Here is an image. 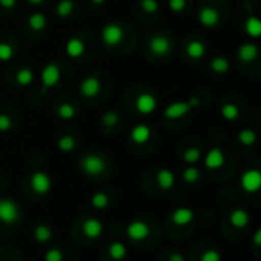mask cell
Returning <instances> with one entry per match:
<instances>
[{
  "mask_svg": "<svg viewBox=\"0 0 261 261\" xmlns=\"http://www.w3.org/2000/svg\"><path fill=\"white\" fill-rule=\"evenodd\" d=\"M99 37H101L102 44L107 49L113 50V49L119 47L122 44V41L125 40V26L119 21H110L102 26Z\"/></svg>",
  "mask_w": 261,
  "mask_h": 261,
  "instance_id": "obj_1",
  "label": "cell"
},
{
  "mask_svg": "<svg viewBox=\"0 0 261 261\" xmlns=\"http://www.w3.org/2000/svg\"><path fill=\"white\" fill-rule=\"evenodd\" d=\"M80 170L89 177H99L107 170V162L104 156L98 153H87L80 161Z\"/></svg>",
  "mask_w": 261,
  "mask_h": 261,
  "instance_id": "obj_2",
  "label": "cell"
},
{
  "mask_svg": "<svg viewBox=\"0 0 261 261\" xmlns=\"http://www.w3.org/2000/svg\"><path fill=\"white\" fill-rule=\"evenodd\" d=\"M197 106H200V99L199 98H190L188 101H176L168 104L164 109V118L168 121H177L185 118L187 115H190V112L193 109H196Z\"/></svg>",
  "mask_w": 261,
  "mask_h": 261,
  "instance_id": "obj_3",
  "label": "cell"
},
{
  "mask_svg": "<svg viewBox=\"0 0 261 261\" xmlns=\"http://www.w3.org/2000/svg\"><path fill=\"white\" fill-rule=\"evenodd\" d=\"M148 50L156 58H165L173 50V40L165 34H154L148 38Z\"/></svg>",
  "mask_w": 261,
  "mask_h": 261,
  "instance_id": "obj_4",
  "label": "cell"
},
{
  "mask_svg": "<svg viewBox=\"0 0 261 261\" xmlns=\"http://www.w3.org/2000/svg\"><path fill=\"white\" fill-rule=\"evenodd\" d=\"M29 185L31 190L38 196H47L54 188L52 177L43 170H35L29 174Z\"/></svg>",
  "mask_w": 261,
  "mask_h": 261,
  "instance_id": "obj_5",
  "label": "cell"
},
{
  "mask_svg": "<svg viewBox=\"0 0 261 261\" xmlns=\"http://www.w3.org/2000/svg\"><path fill=\"white\" fill-rule=\"evenodd\" d=\"M78 90H80V95L84 99H95V98H98L101 90H102V81H101L99 75H96V73L86 75L81 80Z\"/></svg>",
  "mask_w": 261,
  "mask_h": 261,
  "instance_id": "obj_6",
  "label": "cell"
},
{
  "mask_svg": "<svg viewBox=\"0 0 261 261\" xmlns=\"http://www.w3.org/2000/svg\"><path fill=\"white\" fill-rule=\"evenodd\" d=\"M20 206L9 197H0V223L14 225L20 219Z\"/></svg>",
  "mask_w": 261,
  "mask_h": 261,
  "instance_id": "obj_7",
  "label": "cell"
},
{
  "mask_svg": "<svg viewBox=\"0 0 261 261\" xmlns=\"http://www.w3.org/2000/svg\"><path fill=\"white\" fill-rule=\"evenodd\" d=\"M60 80H61V70H60L58 63L49 61L47 64H44L40 73V81H41L43 89L49 90L52 87H57L60 84Z\"/></svg>",
  "mask_w": 261,
  "mask_h": 261,
  "instance_id": "obj_8",
  "label": "cell"
},
{
  "mask_svg": "<svg viewBox=\"0 0 261 261\" xmlns=\"http://www.w3.org/2000/svg\"><path fill=\"white\" fill-rule=\"evenodd\" d=\"M151 234V228L150 225L142 220V219H135L132 220L127 228H125V236L132 240V242H144L150 237Z\"/></svg>",
  "mask_w": 261,
  "mask_h": 261,
  "instance_id": "obj_9",
  "label": "cell"
},
{
  "mask_svg": "<svg viewBox=\"0 0 261 261\" xmlns=\"http://www.w3.org/2000/svg\"><path fill=\"white\" fill-rule=\"evenodd\" d=\"M240 187L243 191L249 194L258 193L261 188V173L258 168H249L246 170L240 177Z\"/></svg>",
  "mask_w": 261,
  "mask_h": 261,
  "instance_id": "obj_10",
  "label": "cell"
},
{
  "mask_svg": "<svg viewBox=\"0 0 261 261\" xmlns=\"http://www.w3.org/2000/svg\"><path fill=\"white\" fill-rule=\"evenodd\" d=\"M197 20L199 23L206 28V29H213V28H217L222 21L220 18V12L217 8L214 6H210V5H203L199 12H197Z\"/></svg>",
  "mask_w": 261,
  "mask_h": 261,
  "instance_id": "obj_11",
  "label": "cell"
},
{
  "mask_svg": "<svg viewBox=\"0 0 261 261\" xmlns=\"http://www.w3.org/2000/svg\"><path fill=\"white\" fill-rule=\"evenodd\" d=\"M136 110L138 113L141 115H151L158 110V106H159V101L156 98L154 93L151 92H142L138 95L136 98Z\"/></svg>",
  "mask_w": 261,
  "mask_h": 261,
  "instance_id": "obj_12",
  "label": "cell"
},
{
  "mask_svg": "<svg viewBox=\"0 0 261 261\" xmlns=\"http://www.w3.org/2000/svg\"><path fill=\"white\" fill-rule=\"evenodd\" d=\"M83 234L89 240H98L104 234V223L98 217H87L81 225Z\"/></svg>",
  "mask_w": 261,
  "mask_h": 261,
  "instance_id": "obj_13",
  "label": "cell"
},
{
  "mask_svg": "<svg viewBox=\"0 0 261 261\" xmlns=\"http://www.w3.org/2000/svg\"><path fill=\"white\" fill-rule=\"evenodd\" d=\"M226 162V154L220 147H213L211 150H208V153L203 158V164L208 170L216 171L220 170Z\"/></svg>",
  "mask_w": 261,
  "mask_h": 261,
  "instance_id": "obj_14",
  "label": "cell"
},
{
  "mask_svg": "<svg viewBox=\"0 0 261 261\" xmlns=\"http://www.w3.org/2000/svg\"><path fill=\"white\" fill-rule=\"evenodd\" d=\"M194 219H196V213L190 206H177L171 213V222L179 228L190 226L194 222Z\"/></svg>",
  "mask_w": 261,
  "mask_h": 261,
  "instance_id": "obj_15",
  "label": "cell"
},
{
  "mask_svg": "<svg viewBox=\"0 0 261 261\" xmlns=\"http://www.w3.org/2000/svg\"><path fill=\"white\" fill-rule=\"evenodd\" d=\"M153 136V128L148 124H136L130 130V141L136 145H145Z\"/></svg>",
  "mask_w": 261,
  "mask_h": 261,
  "instance_id": "obj_16",
  "label": "cell"
},
{
  "mask_svg": "<svg viewBox=\"0 0 261 261\" xmlns=\"http://www.w3.org/2000/svg\"><path fill=\"white\" fill-rule=\"evenodd\" d=\"M64 50H66V55L70 60H80L84 55V52H86V43H84V40L81 37L73 35V37H70L66 41Z\"/></svg>",
  "mask_w": 261,
  "mask_h": 261,
  "instance_id": "obj_17",
  "label": "cell"
},
{
  "mask_svg": "<svg viewBox=\"0 0 261 261\" xmlns=\"http://www.w3.org/2000/svg\"><path fill=\"white\" fill-rule=\"evenodd\" d=\"M205 54H206V46L202 40L194 37L190 41H187V44H185L187 58H190L191 61H199L205 57Z\"/></svg>",
  "mask_w": 261,
  "mask_h": 261,
  "instance_id": "obj_18",
  "label": "cell"
},
{
  "mask_svg": "<svg viewBox=\"0 0 261 261\" xmlns=\"http://www.w3.org/2000/svg\"><path fill=\"white\" fill-rule=\"evenodd\" d=\"M47 24H49V21H47L46 14H43L40 11H35L28 17V28L34 34H43L46 31Z\"/></svg>",
  "mask_w": 261,
  "mask_h": 261,
  "instance_id": "obj_19",
  "label": "cell"
},
{
  "mask_svg": "<svg viewBox=\"0 0 261 261\" xmlns=\"http://www.w3.org/2000/svg\"><path fill=\"white\" fill-rule=\"evenodd\" d=\"M156 182L162 191H171L176 185V174L170 168H161L156 174Z\"/></svg>",
  "mask_w": 261,
  "mask_h": 261,
  "instance_id": "obj_20",
  "label": "cell"
},
{
  "mask_svg": "<svg viewBox=\"0 0 261 261\" xmlns=\"http://www.w3.org/2000/svg\"><path fill=\"white\" fill-rule=\"evenodd\" d=\"M229 223L237 229H245L251 223V216L245 208H234L229 213Z\"/></svg>",
  "mask_w": 261,
  "mask_h": 261,
  "instance_id": "obj_21",
  "label": "cell"
},
{
  "mask_svg": "<svg viewBox=\"0 0 261 261\" xmlns=\"http://www.w3.org/2000/svg\"><path fill=\"white\" fill-rule=\"evenodd\" d=\"M237 57L242 63H254L258 58V46L255 43H243L239 50H237Z\"/></svg>",
  "mask_w": 261,
  "mask_h": 261,
  "instance_id": "obj_22",
  "label": "cell"
},
{
  "mask_svg": "<svg viewBox=\"0 0 261 261\" xmlns=\"http://www.w3.org/2000/svg\"><path fill=\"white\" fill-rule=\"evenodd\" d=\"M32 237L34 240L38 243V245H44V243H49L54 237V231L52 228L47 225V223H37L34 226V231H32Z\"/></svg>",
  "mask_w": 261,
  "mask_h": 261,
  "instance_id": "obj_23",
  "label": "cell"
},
{
  "mask_svg": "<svg viewBox=\"0 0 261 261\" xmlns=\"http://www.w3.org/2000/svg\"><path fill=\"white\" fill-rule=\"evenodd\" d=\"M210 69L211 72H214L216 75H228L231 70V61L228 57L223 55H217L214 58H211L210 61Z\"/></svg>",
  "mask_w": 261,
  "mask_h": 261,
  "instance_id": "obj_24",
  "label": "cell"
},
{
  "mask_svg": "<svg viewBox=\"0 0 261 261\" xmlns=\"http://www.w3.org/2000/svg\"><path fill=\"white\" fill-rule=\"evenodd\" d=\"M55 115L61 119V121H72L78 116V109L69 102V101H64L61 104H58L55 107Z\"/></svg>",
  "mask_w": 261,
  "mask_h": 261,
  "instance_id": "obj_25",
  "label": "cell"
},
{
  "mask_svg": "<svg viewBox=\"0 0 261 261\" xmlns=\"http://www.w3.org/2000/svg\"><path fill=\"white\" fill-rule=\"evenodd\" d=\"M109 257L113 261H124L128 257V249L124 242H112L107 248Z\"/></svg>",
  "mask_w": 261,
  "mask_h": 261,
  "instance_id": "obj_26",
  "label": "cell"
},
{
  "mask_svg": "<svg viewBox=\"0 0 261 261\" xmlns=\"http://www.w3.org/2000/svg\"><path fill=\"white\" fill-rule=\"evenodd\" d=\"M14 80H15V84H18L20 87H29L34 83V70L28 66H23L15 70Z\"/></svg>",
  "mask_w": 261,
  "mask_h": 261,
  "instance_id": "obj_27",
  "label": "cell"
},
{
  "mask_svg": "<svg viewBox=\"0 0 261 261\" xmlns=\"http://www.w3.org/2000/svg\"><path fill=\"white\" fill-rule=\"evenodd\" d=\"M76 11L75 0H60L55 6V14L60 18H70Z\"/></svg>",
  "mask_w": 261,
  "mask_h": 261,
  "instance_id": "obj_28",
  "label": "cell"
},
{
  "mask_svg": "<svg viewBox=\"0 0 261 261\" xmlns=\"http://www.w3.org/2000/svg\"><path fill=\"white\" fill-rule=\"evenodd\" d=\"M220 115H222V118H223L225 121L234 122V121H237L239 116H240V109H239V106H237L236 102L226 101V102H223L222 107H220Z\"/></svg>",
  "mask_w": 261,
  "mask_h": 261,
  "instance_id": "obj_29",
  "label": "cell"
},
{
  "mask_svg": "<svg viewBox=\"0 0 261 261\" xmlns=\"http://www.w3.org/2000/svg\"><path fill=\"white\" fill-rule=\"evenodd\" d=\"M57 148L64 153V154H69V153H73L76 150V138L72 136V135H61L58 139H57Z\"/></svg>",
  "mask_w": 261,
  "mask_h": 261,
  "instance_id": "obj_30",
  "label": "cell"
},
{
  "mask_svg": "<svg viewBox=\"0 0 261 261\" xmlns=\"http://www.w3.org/2000/svg\"><path fill=\"white\" fill-rule=\"evenodd\" d=\"M110 202H112V200H110L109 194L104 193V191H96V193H93L92 197H90V206H92L93 210H96V211H104V210H107L109 205H110Z\"/></svg>",
  "mask_w": 261,
  "mask_h": 261,
  "instance_id": "obj_31",
  "label": "cell"
},
{
  "mask_svg": "<svg viewBox=\"0 0 261 261\" xmlns=\"http://www.w3.org/2000/svg\"><path fill=\"white\" fill-rule=\"evenodd\" d=\"M245 32H246L249 37H252V38H258V37H260L261 20L257 15L251 14V15L245 20Z\"/></svg>",
  "mask_w": 261,
  "mask_h": 261,
  "instance_id": "obj_32",
  "label": "cell"
},
{
  "mask_svg": "<svg viewBox=\"0 0 261 261\" xmlns=\"http://www.w3.org/2000/svg\"><path fill=\"white\" fill-rule=\"evenodd\" d=\"M237 139L245 147H254L257 144V133L252 128H243L239 132Z\"/></svg>",
  "mask_w": 261,
  "mask_h": 261,
  "instance_id": "obj_33",
  "label": "cell"
},
{
  "mask_svg": "<svg viewBox=\"0 0 261 261\" xmlns=\"http://www.w3.org/2000/svg\"><path fill=\"white\" fill-rule=\"evenodd\" d=\"M15 47L8 43V41H3L0 40V63H9L15 58Z\"/></svg>",
  "mask_w": 261,
  "mask_h": 261,
  "instance_id": "obj_34",
  "label": "cell"
},
{
  "mask_svg": "<svg viewBox=\"0 0 261 261\" xmlns=\"http://www.w3.org/2000/svg\"><path fill=\"white\" fill-rule=\"evenodd\" d=\"M202 148H199V147H190V148H187L185 151H184V161L187 162V164H190V165H194V164H197L200 159H202Z\"/></svg>",
  "mask_w": 261,
  "mask_h": 261,
  "instance_id": "obj_35",
  "label": "cell"
},
{
  "mask_svg": "<svg viewBox=\"0 0 261 261\" xmlns=\"http://www.w3.org/2000/svg\"><path fill=\"white\" fill-rule=\"evenodd\" d=\"M202 177V173L197 167H187L182 171V179L187 184H197Z\"/></svg>",
  "mask_w": 261,
  "mask_h": 261,
  "instance_id": "obj_36",
  "label": "cell"
},
{
  "mask_svg": "<svg viewBox=\"0 0 261 261\" xmlns=\"http://www.w3.org/2000/svg\"><path fill=\"white\" fill-rule=\"evenodd\" d=\"M119 122V115L115 110H107L102 116H101V124L106 128H113L115 125H118Z\"/></svg>",
  "mask_w": 261,
  "mask_h": 261,
  "instance_id": "obj_37",
  "label": "cell"
},
{
  "mask_svg": "<svg viewBox=\"0 0 261 261\" xmlns=\"http://www.w3.org/2000/svg\"><path fill=\"white\" fill-rule=\"evenodd\" d=\"M139 6L145 14H150V15L158 14L161 9V5L158 0H139Z\"/></svg>",
  "mask_w": 261,
  "mask_h": 261,
  "instance_id": "obj_38",
  "label": "cell"
},
{
  "mask_svg": "<svg viewBox=\"0 0 261 261\" xmlns=\"http://www.w3.org/2000/svg\"><path fill=\"white\" fill-rule=\"evenodd\" d=\"M190 8L188 0H168V9L174 14H185Z\"/></svg>",
  "mask_w": 261,
  "mask_h": 261,
  "instance_id": "obj_39",
  "label": "cell"
},
{
  "mask_svg": "<svg viewBox=\"0 0 261 261\" xmlns=\"http://www.w3.org/2000/svg\"><path fill=\"white\" fill-rule=\"evenodd\" d=\"M43 260L44 261H64V254L61 249L58 248H50L44 252L43 255Z\"/></svg>",
  "mask_w": 261,
  "mask_h": 261,
  "instance_id": "obj_40",
  "label": "cell"
},
{
  "mask_svg": "<svg viewBox=\"0 0 261 261\" xmlns=\"http://www.w3.org/2000/svg\"><path fill=\"white\" fill-rule=\"evenodd\" d=\"M200 261H223V255L219 249L216 248H211V249H206L202 257H200Z\"/></svg>",
  "mask_w": 261,
  "mask_h": 261,
  "instance_id": "obj_41",
  "label": "cell"
},
{
  "mask_svg": "<svg viewBox=\"0 0 261 261\" xmlns=\"http://www.w3.org/2000/svg\"><path fill=\"white\" fill-rule=\"evenodd\" d=\"M12 127H14V122L11 116L6 113H0V133H8L12 130Z\"/></svg>",
  "mask_w": 261,
  "mask_h": 261,
  "instance_id": "obj_42",
  "label": "cell"
},
{
  "mask_svg": "<svg viewBox=\"0 0 261 261\" xmlns=\"http://www.w3.org/2000/svg\"><path fill=\"white\" fill-rule=\"evenodd\" d=\"M0 8L5 11H14L17 8V0H0Z\"/></svg>",
  "mask_w": 261,
  "mask_h": 261,
  "instance_id": "obj_43",
  "label": "cell"
},
{
  "mask_svg": "<svg viewBox=\"0 0 261 261\" xmlns=\"http://www.w3.org/2000/svg\"><path fill=\"white\" fill-rule=\"evenodd\" d=\"M252 243H254V246H255V248L261 246V231L260 229H257V231H255V234H254V237H252Z\"/></svg>",
  "mask_w": 261,
  "mask_h": 261,
  "instance_id": "obj_44",
  "label": "cell"
},
{
  "mask_svg": "<svg viewBox=\"0 0 261 261\" xmlns=\"http://www.w3.org/2000/svg\"><path fill=\"white\" fill-rule=\"evenodd\" d=\"M168 261H185V257H184V254H180V252L174 251V252L170 255Z\"/></svg>",
  "mask_w": 261,
  "mask_h": 261,
  "instance_id": "obj_45",
  "label": "cell"
},
{
  "mask_svg": "<svg viewBox=\"0 0 261 261\" xmlns=\"http://www.w3.org/2000/svg\"><path fill=\"white\" fill-rule=\"evenodd\" d=\"M46 0H26V3L32 5V6H38V5H43Z\"/></svg>",
  "mask_w": 261,
  "mask_h": 261,
  "instance_id": "obj_46",
  "label": "cell"
},
{
  "mask_svg": "<svg viewBox=\"0 0 261 261\" xmlns=\"http://www.w3.org/2000/svg\"><path fill=\"white\" fill-rule=\"evenodd\" d=\"M90 2H92L93 5H98V6H99V5H104V3H106V0H90Z\"/></svg>",
  "mask_w": 261,
  "mask_h": 261,
  "instance_id": "obj_47",
  "label": "cell"
}]
</instances>
